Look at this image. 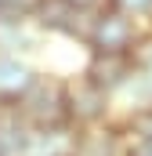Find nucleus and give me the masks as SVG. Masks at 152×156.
<instances>
[{
  "instance_id": "nucleus-11",
  "label": "nucleus",
  "mask_w": 152,
  "mask_h": 156,
  "mask_svg": "<svg viewBox=\"0 0 152 156\" xmlns=\"http://www.w3.org/2000/svg\"><path fill=\"white\" fill-rule=\"evenodd\" d=\"M43 0H0V22H33Z\"/></svg>"
},
{
  "instance_id": "nucleus-12",
  "label": "nucleus",
  "mask_w": 152,
  "mask_h": 156,
  "mask_svg": "<svg viewBox=\"0 0 152 156\" xmlns=\"http://www.w3.org/2000/svg\"><path fill=\"white\" fill-rule=\"evenodd\" d=\"M130 58H134V69L141 73V76L152 80V29L141 33V40L134 44V51H130Z\"/></svg>"
},
{
  "instance_id": "nucleus-9",
  "label": "nucleus",
  "mask_w": 152,
  "mask_h": 156,
  "mask_svg": "<svg viewBox=\"0 0 152 156\" xmlns=\"http://www.w3.org/2000/svg\"><path fill=\"white\" fill-rule=\"evenodd\" d=\"M36 29H33V22H0V55H26L29 58V51H33V44H36Z\"/></svg>"
},
{
  "instance_id": "nucleus-8",
  "label": "nucleus",
  "mask_w": 152,
  "mask_h": 156,
  "mask_svg": "<svg viewBox=\"0 0 152 156\" xmlns=\"http://www.w3.org/2000/svg\"><path fill=\"white\" fill-rule=\"evenodd\" d=\"M0 142H4L7 156H26V153H29L33 131H29L26 120L18 116L15 105H0Z\"/></svg>"
},
{
  "instance_id": "nucleus-2",
  "label": "nucleus",
  "mask_w": 152,
  "mask_h": 156,
  "mask_svg": "<svg viewBox=\"0 0 152 156\" xmlns=\"http://www.w3.org/2000/svg\"><path fill=\"white\" fill-rule=\"evenodd\" d=\"M145 29L149 26H141L138 18H127L123 11L105 4L102 11L91 15L87 37H83V51H94V55H130Z\"/></svg>"
},
{
  "instance_id": "nucleus-3",
  "label": "nucleus",
  "mask_w": 152,
  "mask_h": 156,
  "mask_svg": "<svg viewBox=\"0 0 152 156\" xmlns=\"http://www.w3.org/2000/svg\"><path fill=\"white\" fill-rule=\"evenodd\" d=\"M69 80V123L73 131H91V127H105L116 120V102L112 94H105L102 87H94L87 76L73 73Z\"/></svg>"
},
{
  "instance_id": "nucleus-16",
  "label": "nucleus",
  "mask_w": 152,
  "mask_h": 156,
  "mask_svg": "<svg viewBox=\"0 0 152 156\" xmlns=\"http://www.w3.org/2000/svg\"><path fill=\"white\" fill-rule=\"evenodd\" d=\"M0 156H7V149H4V142H0Z\"/></svg>"
},
{
  "instance_id": "nucleus-15",
  "label": "nucleus",
  "mask_w": 152,
  "mask_h": 156,
  "mask_svg": "<svg viewBox=\"0 0 152 156\" xmlns=\"http://www.w3.org/2000/svg\"><path fill=\"white\" fill-rule=\"evenodd\" d=\"M127 156H152V142H127Z\"/></svg>"
},
{
  "instance_id": "nucleus-7",
  "label": "nucleus",
  "mask_w": 152,
  "mask_h": 156,
  "mask_svg": "<svg viewBox=\"0 0 152 156\" xmlns=\"http://www.w3.org/2000/svg\"><path fill=\"white\" fill-rule=\"evenodd\" d=\"M36 73L40 69L26 55H0V105H15L29 91Z\"/></svg>"
},
{
  "instance_id": "nucleus-17",
  "label": "nucleus",
  "mask_w": 152,
  "mask_h": 156,
  "mask_svg": "<svg viewBox=\"0 0 152 156\" xmlns=\"http://www.w3.org/2000/svg\"><path fill=\"white\" fill-rule=\"evenodd\" d=\"M65 156H73V153H65Z\"/></svg>"
},
{
  "instance_id": "nucleus-14",
  "label": "nucleus",
  "mask_w": 152,
  "mask_h": 156,
  "mask_svg": "<svg viewBox=\"0 0 152 156\" xmlns=\"http://www.w3.org/2000/svg\"><path fill=\"white\" fill-rule=\"evenodd\" d=\"M69 7H76V11H83V15H94V11H102L105 7V0H65Z\"/></svg>"
},
{
  "instance_id": "nucleus-10",
  "label": "nucleus",
  "mask_w": 152,
  "mask_h": 156,
  "mask_svg": "<svg viewBox=\"0 0 152 156\" xmlns=\"http://www.w3.org/2000/svg\"><path fill=\"white\" fill-rule=\"evenodd\" d=\"M119 127H123L127 142H152V102L119 113Z\"/></svg>"
},
{
  "instance_id": "nucleus-5",
  "label": "nucleus",
  "mask_w": 152,
  "mask_h": 156,
  "mask_svg": "<svg viewBox=\"0 0 152 156\" xmlns=\"http://www.w3.org/2000/svg\"><path fill=\"white\" fill-rule=\"evenodd\" d=\"M134 58L130 55H94L87 51L83 66H80V76H87L94 87H102L105 94H112V102L123 94V87L134 80Z\"/></svg>"
},
{
  "instance_id": "nucleus-6",
  "label": "nucleus",
  "mask_w": 152,
  "mask_h": 156,
  "mask_svg": "<svg viewBox=\"0 0 152 156\" xmlns=\"http://www.w3.org/2000/svg\"><path fill=\"white\" fill-rule=\"evenodd\" d=\"M73 156H127V134H123L119 120L105 123V127L76 131L73 134Z\"/></svg>"
},
{
  "instance_id": "nucleus-18",
  "label": "nucleus",
  "mask_w": 152,
  "mask_h": 156,
  "mask_svg": "<svg viewBox=\"0 0 152 156\" xmlns=\"http://www.w3.org/2000/svg\"><path fill=\"white\" fill-rule=\"evenodd\" d=\"M149 29H152V22H149Z\"/></svg>"
},
{
  "instance_id": "nucleus-4",
  "label": "nucleus",
  "mask_w": 152,
  "mask_h": 156,
  "mask_svg": "<svg viewBox=\"0 0 152 156\" xmlns=\"http://www.w3.org/2000/svg\"><path fill=\"white\" fill-rule=\"evenodd\" d=\"M87 26H91V15L69 7L65 0H43L40 11L33 15V29L40 37H65V40H76L80 47L87 37Z\"/></svg>"
},
{
  "instance_id": "nucleus-1",
  "label": "nucleus",
  "mask_w": 152,
  "mask_h": 156,
  "mask_svg": "<svg viewBox=\"0 0 152 156\" xmlns=\"http://www.w3.org/2000/svg\"><path fill=\"white\" fill-rule=\"evenodd\" d=\"M18 116L29 123V131H73L69 123V80L58 73H43L40 69L36 80L29 83V91L15 102Z\"/></svg>"
},
{
  "instance_id": "nucleus-13",
  "label": "nucleus",
  "mask_w": 152,
  "mask_h": 156,
  "mask_svg": "<svg viewBox=\"0 0 152 156\" xmlns=\"http://www.w3.org/2000/svg\"><path fill=\"white\" fill-rule=\"evenodd\" d=\"M105 4L116 7V11H123L127 18H138L141 26L152 22V0H105Z\"/></svg>"
}]
</instances>
